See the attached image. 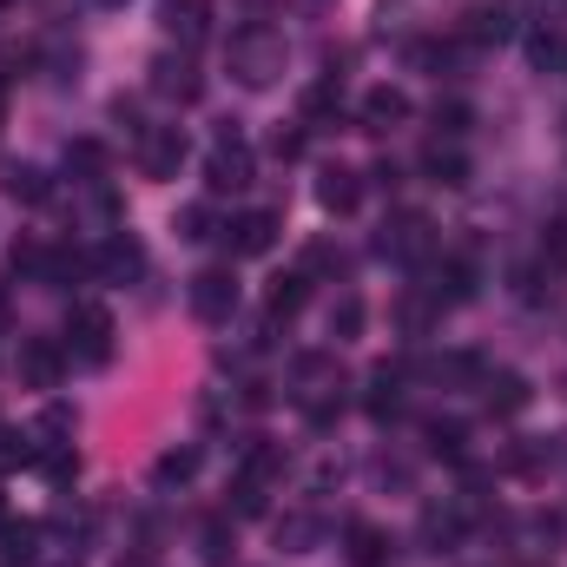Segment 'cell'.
I'll return each mask as SVG.
<instances>
[{
    "mask_svg": "<svg viewBox=\"0 0 567 567\" xmlns=\"http://www.w3.org/2000/svg\"><path fill=\"white\" fill-rule=\"evenodd\" d=\"M231 73H238L245 86H271L284 73V40L265 33V27H245V33L231 40Z\"/></svg>",
    "mask_w": 567,
    "mask_h": 567,
    "instance_id": "1",
    "label": "cell"
},
{
    "mask_svg": "<svg viewBox=\"0 0 567 567\" xmlns=\"http://www.w3.org/2000/svg\"><path fill=\"white\" fill-rule=\"evenodd\" d=\"M66 350H73L80 363H106V357H113V317H106V303H73V317H66Z\"/></svg>",
    "mask_w": 567,
    "mask_h": 567,
    "instance_id": "2",
    "label": "cell"
},
{
    "mask_svg": "<svg viewBox=\"0 0 567 567\" xmlns=\"http://www.w3.org/2000/svg\"><path fill=\"white\" fill-rule=\"evenodd\" d=\"M192 317H205V323H231V310H238V278L225 271V265H212V271H198L192 278Z\"/></svg>",
    "mask_w": 567,
    "mask_h": 567,
    "instance_id": "3",
    "label": "cell"
},
{
    "mask_svg": "<svg viewBox=\"0 0 567 567\" xmlns=\"http://www.w3.org/2000/svg\"><path fill=\"white\" fill-rule=\"evenodd\" d=\"M205 178H212V192H245L251 185V145L238 133H225L212 145V158H205Z\"/></svg>",
    "mask_w": 567,
    "mask_h": 567,
    "instance_id": "4",
    "label": "cell"
},
{
    "mask_svg": "<svg viewBox=\"0 0 567 567\" xmlns=\"http://www.w3.org/2000/svg\"><path fill=\"white\" fill-rule=\"evenodd\" d=\"M140 165H145V178H178V165H185V133H178V126H152L140 140Z\"/></svg>",
    "mask_w": 567,
    "mask_h": 567,
    "instance_id": "5",
    "label": "cell"
},
{
    "mask_svg": "<svg viewBox=\"0 0 567 567\" xmlns=\"http://www.w3.org/2000/svg\"><path fill=\"white\" fill-rule=\"evenodd\" d=\"M278 245V212H245L238 225H231V251L238 258H265Z\"/></svg>",
    "mask_w": 567,
    "mask_h": 567,
    "instance_id": "6",
    "label": "cell"
},
{
    "mask_svg": "<svg viewBox=\"0 0 567 567\" xmlns=\"http://www.w3.org/2000/svg\"><path fill=\"white\" fill-rule=\"evenodd\" d=\"M60 363H66L60 343H47V337H27V343H20V377H27L33 390H53V383H60Z\"/></svg>",
    "mask_w": 567,
    "mask_h": 567,
    "instance_id": "7",
    "label": "cell"
},
{
    "mask_svg": "<svg viewBox=\"0 0 567 567\" xmlns=\"http://www.w3.org/2000/svg\"><path fill=\"white\" fill-rule=\"evenodd\" d=\"M317 198H323V212H357V198H363V178L350 172V165H330L323 178H317Z\"/></svg>",
    "mask_w": 567,
    "mask_h": 567,
    "instance_id": "8",
    "label": "cell"
},
{
    "mask_svg": "<svg viewBox=\"0 0 567 567\" xmlns=\"http://www.w3.org/2000/svg\"><path fill=\"white\" fill-rule=\"evenodd\" d=\"M383 251H390V258H416V251H429V218L403 212L396 225H383Z\"/></svg>",
    "mask_w": 567,
    "mask_h": 567,
    "instance_id": "9",
    "label": "cell"
},
{
    "mask_svg": "<svg viewBox=\"0 0 567 567\" xmlns=\"http://www.w3.org/2000/svg\"><path fill=\"white\" fill-rule=\"evenodd\" d=\"M152 93H165V100H198L192 60H158V66H152Z\"/></svg>",
    "mask_w": 567,
    "mask_h": 567,
    "instance_id": "10",
    "label": "cell"
},
{
    "mask_svg": "<svg viewBox=\"0 0 567 567\" xmlns=\"http://www.w3.org/2000/svg\"><path fill=\"white\" fill-rule=\"evenodd\" d=\"M488 410H495V416H522V410H528V377L495 370V377H488Z\"/></svg>",
    "mask_w": 567,
    "mask_h": 567,
    "instance_id": "11",
    "label": "cell"
},
{
    "mask_svg": "<svg viewBox=\"0 0 567 567\" xmlns=\"http://www.w3.org/2000/svg\"><path fill=\"white\" fill-rule=\"evenodd\" d=\"M205 13H212L205 0H165V33H178L185 47H198L205 40Z\"/></svg>",
    "mask_w": 567,
    "mask_h": 567,
    "instance_id": "12",
    "label": "cell"
},
{
    "mask_svg": "<svg viewBox=\"0 0 567 567\" xmlns=\"http://www.w3.org/2000/svg\"><path fill=\"white\" fill-rule=\"evenodd\" d=\"M363 120H370V133H390L396 120H410V100H403L396 86H377V93L363 100Z\"/></svg>",
    "mask_w": 567,
    "mask_h": 567,
    "instance_id": "13",
    "label": "cell"
},
{
    "mask_svg": "<svg viewBox=\"0 0 567 567\" xmlns=\"http://www.w3.org/2000/svg\"><path fill=\"white\" fill-rule=\"evenodd\" d=\"M303 303H310V278H278V284H271V297H265L271 323H290V317H297Z\"/></svg>",
    "mask_w": 567,
    "mask_h": 567,
    "instance_id": "14",
    "label": "cell"
},
{
    "mask_svg": "<svg viewBox=\"0 0 567 567\" xmlns=\"http://www.w3.org/2000/svg\"><path fill=\"white\" fill-rule=\"evenodd\" d=\"M423 165H429V178H435V185H468V158H462V152H455V145H429L423 152Z\"/></svg>",
    "mask_w": 567,
    "mask_h": 567,
    "instance_id": "15",
    "label": "cell"
},
{
    "mask_svg": "<svg viewBox=\"0 0 567 567\" xmlns=\"http://www.w3.org/2000/svg\"><path fill=\"white\" fill-rule=\"evenodd\" d=\"M383 555H390V542H383V528H370V522H357V528H350V561H357V567H383Z\"/></svg>",
    "mask_w": 567,
    "mask_h": 567,
    "instance_id": "16",
    "label": "cell"
},
{
    "mask_svg": "<svg viewBox=\"0 0 567 567\" xmlns=\"http://www.w3.org/2000/svg\"><path fill=\"white\" fill-rule=\"evenodd\" d=\"M7 192H13L20 205H40L53 185H47V172H40V165H7Z\"/></svg>",
    "mask_w": 567,
    "mask_h": 567,
    "instance_id": "17",
    "label": "cell"
},
{
    "mask_svg": "<svg viewBox=\"0 0 567 567\" xmlns=\"http://www.w3.org/2000/svg\"><path fill=\"white\" fill-rule=\"evenodd\" d=\"M140 265H145V258H140V245H133V238H113V245L100 251V271H106V278H133Z\"/></svg>",
    "mask_w": 567,
    "mask_h": 567,
    "instance_id": "18",
    "label": "cell"
},
{
    "mask_svg": "<svg viewBox=\"0 0 567 567\" xmlns=\"http://www.w3.org/2000/svg\"><path fill=\"white\" fill-rule=\"evenodd\" d=\"M278 468H284V449L258 435V442L245 449V482H265V475H278Z\"/></svg>",
    "mask_w": 567,
    "mask_h": 567,
    "instance_id": "19",
    "label": "cell"
},
{
    "mask_svg": "<svg viewBox=\"0 0 567 567\" xmlns=\"http://www.w3.org/2000/svg\"><path fill=\"white\" fill-rule=\"evenodd\" d=\"M33 542H40V528H33V522H7V528H0V555H7V561H27V555H33Z\"/></svg>",
    "mask_w": 567,
    "mask_h": 567,
    "instance_id": "20",
    "label": "cell"
},
{
    "mask_svg": "<svg viewBox=\"0 0 567 567\" xmlns=\"http://www.w3.org/2000/svg\"><path fill=\"white\" fill-rule=\"evenodd\" d=\"M152 475H158V482H185V475H198V449H165Z\"/></svg>",
    "mask_w": 567,
    "mask_h": 567,
    "instance_id": "21",
    "label": "cell"
},
{
    "mask_svg": "<svg viewBox=\"0 0 567 567\" xmlns=\"http://www.w3.org/2000/svg\"><path fill=\"white\" fill-rule=\"evenodd\" d=\"M508 33V13L495 7H468V40H502Z\"/></svg>",
    "mask_w": 567,
    "mask_h": 567,
    "instance_id": "22",
    "label": "cell"
},
{
    "mask_svg": "<svg viewBox=\"0 0 567 567\" xmlns=\"http://www.w3.org/2000/svg\"><path fill=\"white\" fill-rule=\"evenodd\" d=\"M337 106H343V86H337V80H323V86L303 93V120H323V113H337Z\"/></svg>",
    "mask_w": 567,
    "mask_h": 567,
    "instance_id": "23",
    "label": "cell"
},
{
    "mask_svg": "<svg viewBox=\"0 0 567 567\" xmlns=\"http://www.w3.org/2000/svg\"><path fill=\"white\" fill-rule=\"evenodd\" d=\"M66 165H73V172H86V178H100V172H106V145L80 140L73 152H66Z\"/></svg>",
    "mask_w": 567,
    "mask_h": 567,
    "instance_id": "24",
    "label": "cell"
},
{
    "mask_svg": "<svg viewBox=\"0 0 567 567\" xmlns=\"http://www.w3.org/2000/svg\"><path fill=\"white\" fill-rule=\"evenodd\" d=\"M357 330H363V303H357V297H343V303L330 310V337H357Z\"/></svg>",
    "mask_w": 567,
    "mask_h": 567,
    "instance_id": "25",
    "label": "cell"
},
{
    "mask_svg": "<svg viewBox=\"0 0 567 567\" xmlns=\"http://www.w3.org/2000/svg\"><path fill=\"white\" fill-rule=\"evenodd\" d=\"M429 449L435 455H462V423H435L429 429Z\"/></svg>",
    "mask_w": 567,
    "mask_h": 567,
    "instance_id": "26",
    "label": "cell"
},
{
    "mask_svg": "<svg viewBox=\"0 0 567 567\" xmlns=\"http://www.w3.org/2000/svg\"><path fill=\"white\" fill-rule=\"evenodd\" d=\"M205 561H231V535H225V522H205Z\"/></svg>",
    "mask_w": 567,
    "mask_h": 567,
    "instance_id": "27",
    "label": "cell"
},
{
    "mask_svg": "<svg viewBox=\"0 0 567 567\" xmlns=\"http://www.w3.org/2000/svg\"><path fill=\"white\" fill-rule=\"evenodd\" d=\"M528 53H535L542 66H561V60H567V47L555 40V33H535V40H528Z\"/></svg>",
    "mask_w": 567,
    "mask_h": 567,
    "instance_id": "28",
    "label": "cell"
},
{
    "mask_svg": "<svg viewBox=\"0 0 567 567\" xmlns=\"http://www.w3.org/2000/svg\"><path fill=\"white\" fill-rule=\"evenodd\" d=\"M33 449H27V435H13V429H0V468H13V462H27Z\"/></svg>",
    "mask_w": 567,
    "mask_h": 567,
    "instance_id": "29",
    "label": "cell"
},
{
    "mask_svg": "<svg viewBox=\"0 0 567 567\" xmlns=\"http://www.w3.org/2000/svg\"><path fill=\"white\" fill-rule=\"evenodd\" d=\"M278 535H284V542H290V548H297V555H303V548L317 542V522H303V515H297V522H284Z\"/></svg>",
    "mask_w": 567,
    "mask_h": 567,
    "instance_id": "30",
    "label": "cell"
},
{
    "mask_svg": "<svg viewBox=\"0 0 567 567\" xmlns=\"http://www.w3.org/2000/svg\"><path fill=\"white\" fill-rule=\"evenodd\" d=\"M435 126H442V133H462V126H468V106H435Z\"/></svg>",
    "mask_w": 567,
    "mask_h": 567,
    "instance_id": "31",
    "label": "cell"
},
{
    "mask_svg": "<svg viewBox=\"0 0 567 567\" xmlns=\"http://www.w3.org/2000/svg\"><path fill=\"white\" fill-rule=\"evenodd\" d=\"M178 225H185V238H212V218H205V205H192Z\"/></svg>",
    "mask_w": 567,
    "mask_h": 567,
    "instance_id": "32",
    "label": "cell"
},
{
    "mask_svg": "<svg viewBox=\"0 0 567 567\" xmlns=\"http://www.w3.org/2000/svg\"><path fill=\"white\" fill-rule=\"evenodd\" d=\"M548 258H555V265L567 271V218L555 225V231H548Z\"/></svg>",
    "mask_w": 567,
    "mask_h": 567,
    "instance_id": "33",
    "label": "cell"
},
{
    "mask_svg": "<svg viewBox=\"0 0 567 567\" xmlns=\"http://www.w3.org/2000/svg\"><path fill=\"white\" fill-rule=\"evenodd\" d=\"M297 152H303V133H278L271 140V158H297Z\"/></svg>",
    "mask_w": 567,
    "mask_h": 567,
    "instance_id": "34",
    "label": "cell"
},
{
    "mask_svg": "<svg viewBox=\"0 0 567 567\" xmlns=\"http://www.w3.org/2000/svg\"><path fill=\"white\" fill-rule=\"evenodd\" d=\"M100 7H120V0H100Z\"/></svg>",
    "mask_w": 567,
    "mask_h": 567,
    "instance_id": "35",
    "label": "cell"
},
{
    "mask_svg": "<svg viewBox=\"0 0 567 567\" xmlns=\"http://www.w3.org/2000/svg\"><path fill=\"white\" fill-rule=\"evenodd\" d=\"M0 113H7V93H0Z\"/></svg>",
    "mask_w": 567,
    "mask_h": 567,
    "instance_id": "36",
    "label": "cell"
},
{
    "mask_svg": "<svg viewBox=\"0 0 567 567\" xmlns=\"http://www.w3.org/2000/svg\"><path fill=\"white\" fill-rule=\"evenodd\" d=\"M0 7H7V0H0Z\"/></svg>",
    "mask_w": 567,
    "mask_h": 567,
    "instance_id": "37",
    "label": "cell"
}]
</instances>
